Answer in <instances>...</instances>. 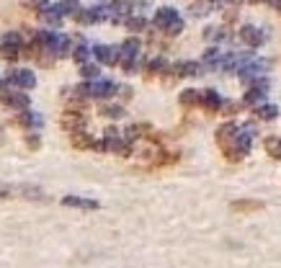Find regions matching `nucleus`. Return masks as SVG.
<instances>
[{"mask_svg":"<svg viewBox=\"0 0 281 268\" xmlns=\"http://www.w3.org/2000/svg\"><path fill=\"white\" fill-rule=\"evenodd\" d=\"M80 73H83V78H88V80H98V78H101V67L93 64V62H83V64H80Z\"/></svg>","mask_w":281,"mask_h":268,"instance_id":"20","label":"nucleus"},{"mask_svg":"<svg viewBox=\"0 0 281 268\" xmlns=\"http://www.w3.org/2000/svg\"><path fill=\"white\" fill-rule=\"evenodd\" d=\"M0 101H3L6 106L16 108V111H26L29 108V96L26 93H0Z\"/></svg>","mask_w":281,"mask_h":268,"instance_id":"10","label":"nucleus"},{"mask_svg":"<svg viewBox=\"0 0 281 268\" xmlns=\"http://www.w3.org/2000/svg\"><path fill=\"white\" fill-rule=\"evenodd\" d=\"M73 145H75L78 150L93 147V137H91V134H85V131H75V134H73Z\"/></svg>","mask_w":281,"mask_h":268,"instance_id":"21","label":"nucleus"},{"mask_svg":"<svg viewBox=\"0 0 281 268\" xmlns=\"http://www.w3.org/2000/svg\"><path fill=\"white\" fill-rule=\"evenodd\" d=\"M240 39H243V41H245L250 49H258V47H263V44H266L268 34H266L263 29L253 26V24H245V26L240 29Z\"/></svg>","mask_w":281,"mask_h":268,"instance_id":"3","label":"nucleus"},{"mask_svg":"<svg viewBox=\"0 0 281 268\" xmlns=\"http://www.w3.org/2000/svg\"><path fill=\"white\" fill-rule=\"evenodd\" d=\"M126 26H129L132 31H142V29L147 26V21H145L142 16H129V18H126Z\"/></svg>","mask_w":281,"mask_h":268,"instance_id":"24","label":"nucleus"},{"mask_svg":"<svg viewBox=\"0 0 281 268\" xmlns=\"http://www.w3.org/2000/svg\"><path fill=\"white\" fill-rule=\"evenodd\" d=\"M93 57L103 64H119V47H109V44H96L93 49Z\"/></svg>","mask_w":281,"mask_h":268,"instance_id":"6","label":"nucleus"},{"mask_svg":"<svg viewBox=\"0 0 281 268\" xmlns=\"http://www.w3.org/2000/svg\"><path fill=\"white\" fill-rule=\"evenodd\" d=\"M181 106L183 108H191V106H199V101H201V91H193V88H186L183 93H181Z\"/></svg>","mask_w":281,"mask_h":268,"instance_id":"17","label":"nucleus"},{"mask_svg":"<svg viewBox=\"0 0 281 268\" xmlns=\"http://www.w3.org/2000/svg\"><path fill=\"white\" fill-rule=\"evenodd\" d=\"M88 57H91V47H88V44H78V47L73 49V59H75L78 64L88 62Z\"/></svg>","mask_w":281,"mask_h":268,"instance_id":"23","label":"nucleus"},{"mask_svg":"<svg viewBox=\"0 0 281 268\" xmlns=\"http://www.w3.org/2000/svg\"><path fill=\"white\" fill-rule=\"evenodd\" d=\"M263 150H266V155H271L273 160H281V137H266V140H263Z\"/></svg>","mask_w":281,"mask_h":268,"instance_id":"16","label":"nucleus"},{"mask_svg":"<svg viewBox=\"0 0 281 268\" xmlns=\"http://www.w3.org/2000/svg\"><path fill=\"white\" fill-rule=\"evenodd\" d=\"M114 91H119V85L116 83H111V80H93L91 83V98H109V96H114Z\"/></svg>","mask_w":281,"mask_h":268,"instance_id":"9","label":"nucleus"},{"mask_svg":"<svg viewBox=\"0 0 281 268\" xmlns=\"http://www.w3.org/2000/svg\"><path fill=\"white\" fill-rule=\"evenodd\" d=\"M101 114H103V116H109V119H121V116H124V108L114 103V106H103V108H101Z\"/></svg>","mask_w":281,"mask_h":268,"instance_id":"26","label":"nucleus"},{"mask_svg":"<svg viewBox=\"0 0 281 268\" xmlns=\"http://www.w3.org/2000/svg\"><path fill=\"white\" fill-rule=\"evenodd\" d=\"M253 137H255V124H253V121L240 124L237 131H235V137L222 147V152L227 155V160H232V163L243 160V158L250 152V147H253Z\"/></svg>","mask_w":281,"mask_h":268,"instance_id":"1","label":"nucleus"},{"mask_svg":"<svg viewBox=\"0 0 281 268\" xmlns=\"http://www.w3.org/2000/svg\"><path fill=\"white\" fill-rule=\"evenodd\" d=\"M6 83H11V85H16L21 91H31L36 85V75L31 70H11L8 78H6Z\"/></svg>","mask_w":281,"mask_h":268,"instance_id":"4","label":"nucleus"},{"mask_svg":"<svg viewBox=\"0 0 281 268\" xmlns=\"http://www.w3.org/2000/svg\"><path fill=\"white\" fill-rule=\"evenodd\" d=\"M204 36H206L209 41H220V39H225V29H222V26H209Z\"/></svg>","mask_w":281,"mask_h":268,"instance_id":"25","label":"nucleus"},{"mask_svg":"<svg viewBox=\"0 0 281 268\" xmlns=\"http://www.w3.org/2000/svg\"><path fill=\"white\" fill-rule=\"evenodd\" d=\"M178 18H181V16H178V11L165 6V8H158V11H155V16H153V24H155L158 29L168 31V29H170V26H173Z\"/></svg>","mask_w":281,"mask_h":268,"instance_id":"5","label":"nucleus"},{"mask_svg":"<svg viewBox=\"0 0 281 268\" xmlns=\"http://www.w3.org/2000/svg\"><path fill=\"white\" fill-rule=\"evenodd\" d=\"M271 3H273V6H276V8L281 11V0H271Z\"/></svg>","mask_w":281,"mask_h":268,"instance_id":"30","label":"nucleus"},{"mask_svg":"<svg viewBox=\"0 0 281 268\" xmlns=\"http://www.w3.org/2000/svg\"><path fill=\"white\" fill-rule=\"evenodd\" d=\"M255 116H258L261 121H271V119L278 116V106H273V103H261V106H255Z\"/></svg>","mask_w":281,"mask_h":268,"instance_id":"18","label":"nucleus"},{"mask_svg":"<svg viewBox=\"0 0 281 268\" xmlns=\"http://www.w3.org/2000/svg\"><path fill=\"white\" fill-rule=\"evenodd\" d=\"M26 145H29L31 150H36V147H39V137H36V134H29V137H26Z\"/></svg>","mask_w":281,"mask_h":268,"instance_id":"28","label":"nucleus"},{"mask_svg":"<svg viewBox=\"0 0 281 268\" xmlns=\"http://www.w3.org/2000/svg\"><path fill=\"white\" fill-rule=\"evenodd\" d=\"M176 75L178 78H196V75H201V62H193V59H188V62H176Z\"/></svg>","mask_w":281,"mask_h":268,"instance_id":"11","label":"nucleus"},{"mask_svg":"<svg viewBox=\"0 0 281 268\" xmlns=\"http://www.w3.org/2000/svg\"><path fill=\"white\" fill-rule=\"evenodd\" d=\"M268 91H271V80L263 75V78H258L253 85H248V93H245V98H243V103L245 106H261L263 101H266V96H268Z\"/></svg>","mask_w":281,"mask_h":268,"instance_id":"2","label":"nucleus"},{"mask_svg":"<svg viewBox=\"0 0 281 268\" xmlns=\"http://www.w3.org/2000/svg\"><path fill=\"white\" fill-rule=\"evenodd\" d=\"M62 204H64V207H78V209H98V201L83 198V196H64Z\"/></svg>","mask_w":281,"mask_h":268,"instance_id":"13","label":"nucleus"},{"mask_svg":"<svg viewBox=\"0 0 281 268\" xmlns=\"http://www.w3.org/2000/svg\"><path fill=\"white\" fill-rule=\"evenodd\" d=\"M222 96H220V91H214V88H206V91H201V101H199V106H204L206 111H220L222 108Z\"/></svg>","mask_w":281,"mask_h":268,"instance_id":"8","label":"nucleus"},{"mask_svg":"<svg viewBox=\"0 0 281 268\" xmlns=\"http://www.w3.org/2000/svg\"><path fill=\"white\" fill-rule=\"evenodd\" d=\"M237 126H240V124H235V121H225V124L217 129V145H220V147H225V145L235 137Z\"/></svg>","mask_w":281,"mask_h":268,"instance_id":"12","label":"nucleus"},{"mask_svg":"<svg viewBox=\"0 0 281 268\" xmlns=\"http://www.w3.org/2000/svg\"><path fill=\"white\" fill-rule=\"evenodd\" d=\"M225 57H227V52H222L220 47H209L206 52H204V59H201V67H209V70H222V62H225Z\"/></svg>","mask_w":281,"mask_h":268,"instance_id":"7","label":"nucleus"},{"mask_svg":"<svg viewBox=\"0 0 281 268\" xmlns=\"http://www.w3.org/2000/svg\"><path fill=\"white\" fill-rule=\"evenodd\" d=\"M250 3H271V0H250Z\"/></svg>","mask_w":281,"mask_h":268,"instance_id":"31","label":"nucleus"},{"mask_svg":"<svg viewBox=\"0 0 281 268\" xmlns=\"http://www.w3.org/2000/svg\"><path fill=\"white\" fill-rule=\"evenodd\" d=\"M62 126L64 129H70V131H83V126H85V119L80 116V114H75V111H70V114H64V119H62Z\"/></svg>","mask_w":281,"mask_h":268,"instance_id":"14","label":"nucleus"},{"mask_svg":"<svg viewBox=\"0 0 281 268\" xmlns=\"http://www.w3.org/2000/svg\"><path fill=\"white\" fill-rule=\"evenodd\" d=\"M18 124H24V126H29V129H41L44 119H41L36 111H21V116H18Z\"/></svg>","mask_w":281,"mask_h":268,"instance_id":"15","label":"nucleus"},{"mask_svg":"<svg viewBox=\"0 0 281 268\" xmlns=\"http://www.w3.org/2000/svg\"><path fill=\"white\" fill-rule=\"evenodd\" d=\"M206 13H209V3H199V6L193 3V6H191V16H193V18H201V16H206Z\"/></svg>","mask_w":281,"mask_h":268,"instance_id":"27","label":"nucleus"},{"mask_svg":"<svg viewBox=\"0 0 281 268\" xmlns=\"http://www.w3.org/2000/svg\"><path fill=\"white\" fill-rule=\"evenodd\" d=\"M57 11H59L62 16H78L83 8H80L78 0H59V3H57Z\"/></svg>","mask_w":281,"mask_h":268,"instance_id":"19","label":"nucleus"},{"mask_svg":"<svg viewBox=\"0 0 281 268\" xmlns=\"http://www.w3.org/2000/svg\"><path fill=\"white\" fill-rule=\"evenodd\" d=\"M11 193V186H6V183H0V196H8Z\"/></svg>","mask_w":281,"mask_h":268,"instance_id":"29","label":"nucleus"},{"mask_svg":"<svg viewBox=\"0 0 281 268\" xmlns=\"http://www.w3.org/2000/svg\"><path fill=\"white\" fill-rule=\"evenodd\" d=\"M263 204L261 201H232V209L235 212H258Z\"/></svg>","mask_w":281,"mask_h":268,"instance_id":"22","label":"nucleus"}]
</instances>
